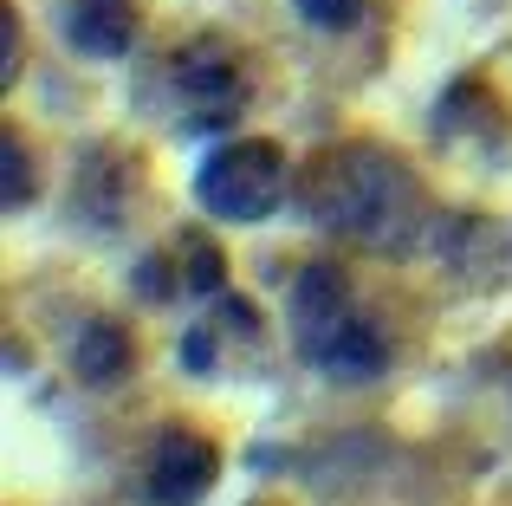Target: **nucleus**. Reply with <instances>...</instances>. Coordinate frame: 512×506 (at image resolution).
Listing matches in <instances>:
<instances>
[{"mask_svg":"<svg viewBox=\"0 0 512 506\" xmlns=\"http://www.w3.org/2000/svg\"><path fill=\"white\" fill-rule=\"evenodd\" d=\"M305 208L318 228L344 234L363 247H409L415 221H422V195H415L409 169L396 156L370 150V143H344V150L318 156L305 176Z\"/></svg>","mask_w":512,"mask_h":506,"instance_id":"nucleus-1","label":"nucleus"},{"mask_svg":"<svg viewBox=\"0 0 512 506\" xmlns=\"http://www.w3.org/2000/svg\"><path fill=\"white\" fill-rule=\"evenodd\" d=\"M292 338H299L305 364L331 370V377H376L383 370V331L370 318L350 312L344 273L331 266H305L292 286Z\"/></svg>","mask_w":512,"mask_h":506,"instance_id":"nucleus-2","label":"nucleus"},{"mask_svg":"<svg viewBox=\"0 0 512 506\" xmlns=\"http://www.w3.org/2000/svg\"><path fill=\"white\" fill-rule=\"evenodd\" d=\"M195 195L214 221H266L279 208V195H286V163H279V150L260 143V137L221 143V150L201 163Z\"/></svg>","mask_w":512,"mask_h":506,"instance_id":"nucleus-3","label":"nucleus"},{"mask_svg":"<svg viewBox=\"0 0 512 506\" xmlns=\"http://www.w3.org/2000/svg\"><path fill=\"white\" fill-rule=\"evenodd\" d=\"M214 474H221V455H214L201 435L169 429L150 455V500L156 506H195L214 487Z\"/></svg>","mask_w":512,"mask_h":506,"instance_id":"nucleus-4","label":"nucleus"},{"mask_svg":"<svg viewBox=\"0 0 512 506\" xmlns=\"http://www.w3.org/2000/svg\"><path fill=\"white\" fill-rule=\"evenodd\" d=\"M175 85H182V98H188L195 130H214L221 117H234V104H240V78L214 46L182 52V59H175Z\"/></svg>","mask_w":512,"mask_h":506,"instance_id":"nucleus-5","label":"nucleus"},{"mask_svg":"<svg viewBox=\"0 0 512 506\" xmlns=\"http://www.w3.org/2000/svg\"><path fill=\"white\" fill-rule=\"evenodd\" d=\"M65 39L91 59H117V52L137 39V20H130L124 0H72L65 7Z\"/></svg>","mask_w":512,"mask_h":506,"instance_id":"nucleus-6","label":"nucleus"},{"mask_svg":"<svg viewBox=\"0 0 512 506\" xmlns=\"http://www.w3.org/2000/svg\"><path fill=\"white\" fill-rule=\"evenodd\" d=\"M72 364H78V377L111 383V377H124V364H130V338H124L117 325H85V338H78Z\"/></svg>","mask_w":512,"mask_h":506,"instance_id":"nucleus-7","label":"nucleus"},{"mask_svg":"<svg viewBox=\"0 0 512 506\" xmlns=\"http://www.w3.org/2000/svg\"><path fill=\"white\" fill-rule=\"evenodd\" d=\"M0 169H7V189H0V208L7 215H20V202L33 195V163H26V150H20V137H0Z\"/></svg>","mask_w":512,"mask_h":506,"instance_id":"nucleus-8","label":"nucleus"},{"mask_svg":"<svg viewBox=\"0 0 512 506\" xmlns=\"http://www.w3.org/2000/svg\"><path fill=\"white\" fill-rule=\"evenodd\" d=\"M299 13L312 26H325V33H344V26L363 20V0H299Z\"/></svg>","mask_w":512,"mask_h":506,"instance_id":"nucleus-9","label":"nucleus"},{"mask_svg":"<svg viewBox=\"0 0 512 506\" xmlns=\"http://www.w3.org/2000/svg\"><path fill=\"white\" fill-rule=\"evenodd\" d=\"M221 279H227L221 253H214L208 241H188V286H195V292H214Z\"/></svg>","mask_w":512,"mask_h":506,"instance_id":"nucleus-10","label":"nucleus"},{"mask_svg":"<svg viewBox=\"0 0 512 506\" xmlns=\"http://www.w3.org/2000/svg\"><path fill=\"white\" fill-rule=\"evenodd\" d=\"M0 78H13V13H0Z\"/></svg>","mask_w":512,"mask_h":506,"instance_id":"nucleus-11","label":"nucleus"}]
</instances>
